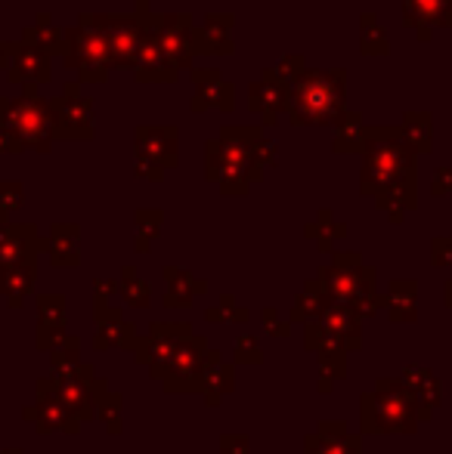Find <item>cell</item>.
<instances>
[{
	"label": "cell",
	"instance_id": "ba28073f",
	"mask_svg": "<svg viewBox=\"0 0 452 454\" xmlns=\"http://www.w3.org/2000/svg\"><path fill=\"white\" fill-rule=\"evenodd\" d=\"M56 121V137L91 139L93 137V99L81 96V81H68L59 96L50 99Z\"/></svg>",
	"mask_w": 452,
	"mask_h": 454
},
{
	"label": "cell",
	"instance_id": "ac0fdd59",
	"mask_svg": "<svg viewBox=\"0 0 452 454\" xmlns=\"http://www.w3.org/2000/svg\"><path fill=\"white\" fill-rule=\"evenodd\" d=\"M366 133L369 124L360 112H347L344 118L335 124V152H362L366 149Z\"/></svg>",
	"mask_w": 452,
	"mask_h": 454
},
{
	"label": "cell",
	"instance_id": "6da1fadb",
	"mask_svg": "<svg viewBox=\"0 0 452 454\" xmlns=\"http://www.w3.org/2000/svg\"><path fill=\"white\" fill-rule=\"evenodd\" d=\"M362 192L378 195V204L412 207L416 201V152L403 139L400 124H375L362 149Z\"/></svg>",
	"mask_w": 452,
	"mask_h": 454
},
{
	"label": "cell",
	"instance_id": "52a82bcc",
	"mask_svg": "<svg viewBox=\"0 0 452 454\" xmlns=\"http://www.w3.org/2000/svg\"><path fill=\"white\" fill-rule=\"evenodd\" d=\"M146 31L158 41V47L168 53V59L177 66V72L193 68V31L195 22L189 12H149Z\"/></svg>",
	"mask_w": 452,
	"mask_h": 454
},
{
	"label": "cell",
	"instance_id": "7a4b0ae2",
	"mask_svg": "<svg viewBox=\"0 0 452 454\" xmlns=\"http://www.w3.org/2000/svg\"><path fill=\"white\" fill-rule=\"evenodd\" d=\"M285 114L295 127L338 124L347 114V72L344 68H329V72L307 68L289 87Z\"/></svg>",
	"mask_w": 452,
	"mask_h": 454
},
{
	"label": "cell",
	"instance_id": "603a6c76",
	"mask_svg": "<svg viewBox=\"0 0 452 454\" xmlns=\"http://www.w3.org/2000/svg\"><path fill=\"white\" fill-rule=\"evenodd\" d=\"M6 59H10V41H0V68H6Z\"/></svg>",
	"mask_w": 452,
	"mask_h": 454
},
{
	"label": "cell",
	"instance_id": "30bf717a",
	"mask_svg": "<svg viewBox=\"0 0 452 454\" xmlns=\"http://www.w3.org/2000/svg\"><path fill=\"white\" fill-rule=\"evenodd\" d=\"M189 78H193L195 87L193 102H189L193 112H211L214 108V112L229 114L235 108V87L229 84L218 68H193Z\"/></svg>",
	"mask_w": 452,
	"mask_h": 454
},
{
	"label": "cell",
	"instance_id": "2e32d148",
	"mask_svg": "<svg viewBox=\"0 0 452 454\" xmlns=\"http://www.w3.org/2000/svg\"><path fill=\"white\" fill-rule=\"evenodd\" d=\"M22 43L44 50V53H50V56H62V47H66V28H59L50 12H37L35 22L22 31Z\"/></svg>",
	"mask_w": 452,
	"mask_h": 454
},
{
	"label": "cell",
	"instance_id": "3957f363",
	"mask_svg": "<svg viewBox=\"0 0 452 454\" xmlns=\"http://www.w3.org/2000/svg\"><path fill=\"white\" fill-rule=\"evenodd\" d=\"M260 139H264V127H220V137L208 143V180H220L229 189H242L248 185V174L260 176Z\"/></svg>",
	"mask_w": 452,
	"mask_h": 454
},
{
	"label": "cell",
	"instance_id": "5bb4252c",
	"mask_svg": "<svg viewBox=\"0 0 452 454\" xmlns=\"http://www.w3.org/2000/svg\"><path fill=\"white\" fill-rule=\"evenodd\" d=\"M137 158H149L158 168L177 164V127L174 124H139Z\"/></svg>",
	"mask_w": 452,
	"mask_h": 454
},
{
	"label": "cell",
	"instance_id": "cb8c5ba5",
	"mask_svg": "<svg viewBox=\"0 0 452 454\" xmlns=\"http://www.w3.org/2000/svg\"><path fill=\"white\" fill-rule=\"evenodd\" d=\"M152 0H133V10H149Z\"/></svg>",
	"mask_w": 452,
	"mask_h": 454
},
{
	"label": "cell",
	"instance_id": "9c48e42d",
	"mask_svg": "<svg viewBox=\"0 0 452 454\" xmlns=\"http://www.w3.org/2000/svg\"><path fill=\"white\" fill-rule=\"evenodd\" d=\"M53 78V56L22 41H10V59H6V81L22 87L47 84Z\"/></svg>",
	"mask_w": 452,
	"mask_h": 454
},
{
	"label": "cell",
	"instance_id": "9a60e30c",
	"mask_svg": "<svg viewBox=\"0 0 452 454\" xmlns=\"http://www.w3.org/2000/svg\"><path fill=\"white\" fill-rule=\"evenodd\" d=\"M133 78H137L139 84H174V81L180 78L177 66L168 59V53H164V50L158 47V41L149 35V31H146L143 47H139L137 68H133Z\"/></svg>",
	"mask_w": 452,
	"mask_h": 454
},
{
	"label": "cell",
	"instance_id": "d6986e66",
	"mask_svg": "<svg viewBox=\"0 0 452 454\" xmlns=\"http://www.w3.org/2000/svg\"><path fill=\"white\" fill-rule=\"evenodd\" d=\"M360 53L362 56H387L391 43H387V31L381 28L375 12H362L360 16Z\"/></svg>",
	"mask_w": 452,
	"mask_h": 454
},
{
	"label": "cell",
	"instance_id": "e0dca14e",
	"mask_svg": "<svg viewBox=\"0 0 452 454\" xmlns=\"http://www.w3.org/2000/svg\"><path fill=\"white\" fill-rule=\"evenodd\" d=\"M400 133L412 145L416 155H428L434 149V114L431 112H406L400 121Z\"/></svg>",
	"mask_w": 452,
	"mask_h": 454
},
{
	"label": "cell",
	"instance_id": "7c38bea8",
	"mask_svg": "<svg viewBox=\"0 0 452 454\" xmlns=\"http://www.w3.org/2000/svg\"><path fill=\"white\" fill-rule=\"evenodd\" d=\"M235 19L229 12H208L193 31V53L199 56H229L235 50L233 43Z\"/></svg>",
	"mask_w": 452,
	"mask_h": 454
},
{
	"label": "cell",
	"instance_id": "8fae6325",
	"mask_svg": "<svg viewBox=\"0 0 452 454\" xmlns=\"http://www.w3.org/2000/svg\"><path fill=\"white\" fill-rule=\"evenodd\" d=\"M248 108H251L264 124L273 127L285 114V108H289V87L279 84L270 74V68H266L258 81L248 84Z\"/></svg>",
	"mask_w": 452,
	"mask_h": 454
},
{
	"label": "cell",
	"instance_id": "4fadbf2b",
	"mask_svg": "<svg viewBox=\"0 0 452 454\" xmlns=\"http://www.w3.org/2000/svg\"><path fill=\"white\" fill-rule=\"evenodd\" d=\"M403 25L428 41L434 28H452V0H403Z\"/></svg>",
	"mask_w": 452,
	"mask_h": 454
},
{
	"label": "cell",
	"instance_id": "277c9868",
	"mask_svg": "<svg viewBox=\"0 0 452 454\" xmlns=\"http://www.w3.org/2000/svg\"><path fill=\"white\" fill-rule=\"evenodd\" d=\"M59 59L66 62L68 72L75 68L81 84H103L109 78L112 53L99 12H81L78 22L66 28V47Z\"/></svg>",
	"mask_w": 452,
	"mask_h": 454
},
{
	"label": "cell",
	"instance_id": "ffe728a7",
	"mask_svg": "<svg viewBox=\"0 0 452 454\" xmlns=\"http://www.w3.org/2000/svg\"><path fill=\"white\" fill-rule=\"evenodd\" d=\"M307 72V59H304L301 53H285V56H279V62L270 68V74L279 81V84H285V87H291L295 84L301 74Z\"/></svg>",
	"mask_w": 452,
	"mask_h": 454
},
{
	"label": "cell",
	"instance_id": "d4e9b609",
	"mask_svg": "<svg viewBox=\"0 0 452 454\" xmlns=\"http://www.w3.org/2000/svg\"><path fill=\"white\" fill-rule=\"evenodd\" d=\"M4 102H6V96H0V108H4Z\"/></svg>",
	"mask_w": 452,
	"mask_h": 454
},
{
	"label": "cell",
	"instance_id": "8992f818",
	"mask_svg": "<svg viewBox=\"0 0 452 454\" xmlns=\"http://www.w3.org/2000/svg\"><path fill=\"white\" fill-rule=\"evenodd\" d=\"M152 10H133V12H99V22L106 28L109 41L112 68H137V56L146 37V19Z\"/></svg>",
	"mask_w": 452,
	"mask_h": 454
},
{
	"label": "cell",
	"instance_id": "7402d4cb",
	"mask_svg": "<svg viewBox=\"0 0 452 454\" xmlns=\"http://www.w3.org/2000/svg\"><path fill=\"white\" fill-rule=\"evenodd\" d=\"M158 164H152L149 158H137V174H149L152 180H158L162 176V170H155Z\"/></svg>",
	"mask_w": 452,
	"mask_h": 454
},
{
	"label": "cell",
	"instance_id": "5b68a950",
	"mask_svg": "<svg viewBox=\"0 0 452 454\" xmlns=\"http://www.w3.org/2000/svg\"><path fill=\"white\" fill-rule=\"evenodd\" d=\"M4 124H6V130L16 137V143L22 145V149L50 152V145H53V139H56L53 108H50V99H44V96L37 93V87H25L22 96L6 99Z\"/></svg>",
	"mask_w": 452,
	"mask_h": 454
},
{
	"label": "cell",
	"instance_id": "44dd1931",
	"mask_svg": "<svg viewBox=\"0 0 452 454\" xmlns=\"http://www.w3.org/2000/svg\"><path fill=\"white\" fill-rule=\"evenodd\" d=\"M449 189H452V170H449V168L437 170V176H434V192H437V195H443V192H449Z\"/></svg>",
	"mask_w": 452,
	"mask_h": 454
}]
</instances>
